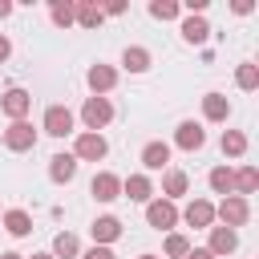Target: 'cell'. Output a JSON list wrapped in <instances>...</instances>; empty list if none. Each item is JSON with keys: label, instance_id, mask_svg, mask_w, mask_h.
Masks as SVG:
<instances>
[{"label": "cell", "instance_id": "7a4b0ae2", "mask_svg": "<svg viewBox=\"0 0 259 259\" xmlns=\"http://www.w3.org/2000/svg\"><path fill=\"white\" fill-rule=\"evenodd\" d=\"M214 219H219L223 227H231V231H235V227H243V223L251 219V202H247V198H239V194H227V198L214 206Z\"/></svg>", "mask_w": 259, "mask_h": 259}, {"label": "cell", "instance_id": "484cf974", "mask_svg": "<svg viewBox=\"0 0 259 259\" xmlns=\"http://www.w3.org/2000/svg\"><path fill=\"white\" fill-rule=\"evenodd\" d=\"M223 154L227 158H243L247 154V134L243 130H223Z\"/></svg>", "mask_w": 259, "mask_h": 259}, {"label": "cell", "instance_id": "5bb4252c", "mask_svg": "<svg viewBox=\"0 0 259 259\" xmlns=\"http://www.w3.org/2000/svg\"><path fill=\"white\" fill-rule=\"evenodd\" d=\"M210 231V243H206V251L219 259V255H231L235 247H239V231H231V227H206Z\"/></svg>", "mask_w": 259, "mask_h": 259}, {"label": "cell", "instance_id": "74e56055", "mask_svg": "<svg viewBox=\"0 0 259 259\" xmlns=\"http://www.w3.org/2000/svg\"><path fill=\"white\" fill-rule=\"evenodd\" d=\"M32 259H53V255H49V251H40V255H32Z\"/></svg>", "mask_w": 259, "mask_h": 259}, {"label": "cell", "instance_id": "4dcf8cb0", "mask_svg": "<svg viewBox=\"0 0 259 259\" xmlns=\"http://www.w3.org/2000/svg\"><path fill=\"white\" fill-rule=\"evenodd\" d=\"M81 259H117V255H113L109 247H89V251H85Z\"/></svg>", "mask_w": 259, "mask_h": 259}, {"label": "cell", "instance_id": "f546056e", "mask_svg": "<svg viewBox=\"0 0 259 259\" xmlns=\"http://www.w3.org/2000/svg\"><path fill=\"white\" fill-rule=\"evenodd\" d=\"M186 255H190V239L178 235V231H170L166 235V259H186Z\"/></svg>", "mask_w": 259, "mask_h": 259}, {"label": "cell", "instance_id": "e575fe53", "mask_svg": "<svg viewBox=\"0 0 259 259\" xmlns=\"http://www.w3.org/2000/svg\"><path fill=\"white\" fill-rule=\"evenodd\" d=\"M231 8H235V12H239V16H247V12H251V0H235V4H231Z\"/></svg>", "mask_w": 259, "mask_h": 259}, {"label": "cell", "instance_id": "ba28073f", "mask_svg": "<svg viewBox=\"0 0 259 259\" xmlns=\"http://www.w3.org/2000/svg\"><path fill=\"white\" fill-rule=\"evenodd\" d=\"M174 146L186 150V154H194V150L206 146V130H202L198 121H178V130H174Z\"/></svg>", "mask_w": 259, "mask_h": 259}, {"label": "cell", "instance_id": "2e32d148", "mask_svg": "<svg viewBox=\"0 0 259 259\" xmlns=\"http://www.w3.org/2000/svg\"><path fill=\"white\" fill-rule=\"evenodd\" d=\"M49 178H53L57 186L73 182V178H77V158H73V154H53V158H49Z\"/></svg>", "mask_w": 259, "mask_h": 259}, {"label": "cell", "instance_id": "83f0119b", "mask_svg": "<svg viewBox=\"0 0 259 259\" xmlns=\"http://www.w3.org/2000/svg\"><path fill=\"white\" fill-rule=\"evenodd\" d=\"M150 16L154 20H178L182 8H178V0H150Z\"/></svg>", "mask_w": 259, "mask_h": 259}, {"label": "cell", "instance_id": "3957f363", "mask_svg": "<svg viewBox=\"0 0 259 259\" xmlns=\"http://www.w3.org/2000/svg\"><path fill=\"white\" fill-rule=\"evenodd\" d=\"M105 154H109V142L101 134H89V130L77 134V142H73V158L77 162H101Z\"/></svg>", "mask_w": 259, "mask_h": 259}, {"label": "cell", "instance_id": "4316f807", "mask_svg": "<svg viewBox=\"0 0 259 259\" xmlns=\"http://www.w3.org/2000/svg\"><path fill=\"white\" fill-rule=\"evenodd\" d=\"M235 85H239L243 93H251V89H259V65H251V61H243V65L235 69Z\"/></svg>", "mask_w": 259, "mask_h": 259}, {"label": "cell", "instance_id": "5b68a950", "mask_svg": "<svg viewBox=\"0 0 259 259\" xmlns=\"http://www.w3.org/2000/svg\"><path fill=\"white\" fill-rule=\"evenodd\" d=\"M40 125H45L49 138H69V134H73V109H69V105H49Z\"/></svg>", "mask_w": 259, "mask_h": 259}, {"label": "cell", "instance_id": "44dd1931", "mask_svg": "<svg viewBox=\"0 0 259 259\" xmlns=\"http://www.w3.org/2000/svg\"><path fill=\"white\" fill-rule=\"evenodd\" d=\"M202 117H206V121H227V117H231V101H227L223 93H206V97H202Z\"/></svg>", "mask_w": 259, "mask_h": 259}, {"label": "cell", "instance_id": "9a60e30c", "mask_svg": "<svg viewBox=\"0 0 259 259\" xmlns=\"http://www.w3.org/2000/svg\"><path fill=\"white\" fill-rule=\"evenodd\" d=\"M142 166L146 170H170V142H146L142 146Z\"/></svg>", "mask_w": 259, "mask_h": 259}, {"label": "cell", "instance_id": "d4e9b609", "mask_svg": "<svg viewBox=\"0 0 259 259\" xmlns=\"http://www.w3.org/2000/svg\"><path fill=\"white\" fill-rule=\"evenodd\" d=\"M101 20H105L101 4H89V0L77 4V20H73V24H81V28H101Z\"/></svg>", "mask_w": 259, "mask_h": 259}, {"label": "cell", "instance_id": "1f68e13d", "mask_svg": "<svg viewBox=\"0 0 259 259\" xmlns=\"http://www.w3.org/2000/svg\"><path fill=\"white\" fill-rule=\"evenodd\" d=\"M101 12H105V16H121V12H125V4H121V0H109Z\"/></svg>", "mask_w": 259, "mask_h": 259}, {"label": "cell", "instance_id": "d590c367", "mask_svg": "<svg viewBox=\"0 0 259 259\" xmlns=\"http://www.w3.org/2000/svg\"><path fill=\"white\" fill-rule=\"evenodd\" d=\"M4 16H12V4H8V0H0V20H4Z\"/></svg>", "mask_w": 259, "mask_h": 259}, {"label": "cell", "instance_id": "8d00e7d4", "mask_svg": "<svg viewBox=\"0 0 259 259\" xmlns=\"http://www.w3.org/2000/svg\"><path fill=\"white\" fill-rule=\"evenodd\" d=\"M0 259H24V255H20V251H4Z\"/></svg>", "mask_w": 259, "mask_h": 259}, {"label": "cell", "instance_id": "7c38bea8", "mask_svg": "<svg viewBox=\"0 0 259 259\" xmlns=\"http://www.w3.org/2000/svg\"><path fill=\"white\" fill-rule=\"evenodd\" d=\"M121 194H125L130 202H150V198H154L150 174H130V178H121Z\"/></svg>", "mask_w": 259, "mask_h": 259}, {"label": "cell", "instance_id": "30bf717a", "mask_svg": "<svg viewBox=\"0 0 259 259\" xmlns=\"http://www.w3.org/2000/svg\"><path fill=\"white\" fill-rule=\"evenodd\" d=\"M89 194H93L97 202H113V198H121V178H117V174H109V170H101V174H93Z\"/></svg>", "mask_w": 259, "mask_h": 259}, {"label": "cell", "instance_id": "e0dca14e", "mask_svg": "<svg viewBox=\"0 0 259 259\" xmlns=\"http://www.w3.org/2000/svg\"><path fill=\"white\" fill-rule=\"evenodd\" d=\"M255 190H259V170H255V166H239V170H231V194L247 198V194H255Z\"/></svg>", "mask_w": 259, "mask_h": 259}, {"label": "cell", "instance_id": "836d02e7", "mask_svg": "<svg viewBox=\"0 0 259 259\" xmlns=\"http://www.w3.org/2000/svg\"><path fill=\"white\" fill-rule=\"evenodd\" d=\"M186 259H214V255H210L206 247H190V255H186Z\"/></svg>", "mask_w": 259, "mask_h": 259}, {"label": "cell", "instance_id": "f1b7e54d", "mask_svg": "<svg viewBox=\"0 0 259 259\" xmlns=\"http://www.w3.org/2000/svg\"><path fill=\"white\" fill-rule=\"evenodd\" d=\"M206 182H210V190H214V194H223V198H227V194H231V166H214V170L206 174Z\"/></svg>", "mask_w": 259, "mask_h": 259}, {"label": "cell", "instance_id": "52a82bcc", "mask_svg": "<svg viewBox=\"0 0 259 259\" xmlns=\"http://www.w3.org/2000/svg\"><path fill=\"white\" fill-rule=\"evenodd\" d=\"M0 109H4L12 121H24V117H28V109H32V93H28V89H20V85H12V89L0 97Z\"/></svg>", "mask_w": 259, "mask_h": 259}, {"label": "cell", "instance_id": "4fadbf2b", "mask_svg": "<svg viewBox=\"0 0 259 259\" xmlns=\"http://www.w3.org/2000/svg\"><path fill=\"white\" fill-rule=\"evenodd\" d=\"M178 219H186L190 227H202V231H206V227H214V202H210V198H194Z\"/></svg>", "mask_w": 259, "mask_h": 259}, {"label": "cell", "instance_id": "277c9868", "mask_svg": "<svg viewBox=\"0 0 259 259\" xmlns=\"http://www.w3.org/2000/svg\"><path fill=\"white\" fill-rule=\"evenodd\" d=\"M146 223H150L154 231H170V227L178 223V206H174L170 198H150V202H146Z\"/></svg>", "mask_w": 259, "mask_h": 259}, {"label": "cell", "instance_id": "603a6c76", "mask_svg": "<svg viewBox=\"0 0 259 259\" xmlns=\"http://www.w3.org/2000/svg\"><path fill=\"white\" fill-rule=\"evenodd\" d=\"M206 36H210V24L202 16H186L182 20V40L186 45H206Z\"/></svg>", "mask_w": 259, "mask_h": 259}, {"label": "cell", "instance_id": "f35d334b", "mask_svg": "<svg viewBox=\"0 0 259 259\" xmlns=\"http://www.w3.org/2000/svg\"><path fill=\"white\" fill-rule=\"evenodd\" d=\"M138 259H158V255H138Z\"/></svg>", "mask_w": 259, "mask_h": 259}, {"label": "cell", "instance_id": "8fae6325", "mask_svg": "<svg viewBox=\"0 0 259 259\" xmlns=\"http://www.w3.org/2000/svg\"><path fill=\"white\" fill-rule=\"evenodd\" d=\"M89 235H93V247H109V243L121 239V223H117L113 214H101V219H93Z\"/></svg>", "mask_w": 259, "mask_h": 259}, {"label": "cell", "instance_id": "d6a6232c", "mask_svg": "<svg viewBox=\"0 0 259 259\" xmlns=\"http://www.w3.org/2000/svg\"><path fill=\"white\" fill-rule=\"evenodd\" d=\"M8 57H12V40H8V36H4V32H0V65H4V61H8Z\"/></svg>", "mask_w": 259, "mask_h": 259}, {"label": "cell", "instance_id": "ac0fdd59", "mask_svg": "<svg viewBox=\"0 0 259 259\" xmlns=\"http://www.w3.org/2000/svg\"><path fill=\"white\" fill-rule=\"evenodd\" d=\"M0 223H4V231H8L12 239H24V235L32 231V214H28V210H0Z\"/></svg>", "mask_w": 259, "mask_h": 259}, {"label": "cell", "instance_id": "6da1fadb", "mask_svg": "<svg viewBox=\"0 0 259 259\" xmlns=\"http://www.w3.org/2000/svg\"><path fill=\"white\" fill-rule=\"evenodd\" d=\"M81 121H85L89 134H101V130L113 121V105H109V97H85V105H81Z\"/></svg>", "mask_w": 259, "mask_h": 259}, {"label": "cell", "instance_id": "7402d4cb", "mask_svg": "<svg viewBox=\"0 0 259 259\" xmlns=\"http://www.w3.org/2000/svg\"><path fill=\"white\" fill-rule=\"evenodd\" d=\"M53 259H77L81 255V239L73 235V231H61L57 239H53V251H49Z\"/></svg>", "mask_w": 259, "mask_h": 259}, {"label": "cell", "instance_id": "cb8c5ba5", "mask_svg": "<svg viewBox=\"0 0 259 259\" xmlns=\"http://www.w3.org/2000/svg\"><path fill=\"white\" fill-rule=\"evenodd\" d=\"M49 16H53L57 28H69V24L77 20V4H73V0H53V4H49Z\"/></svg>", "mask_w": 259, "mask_h": 259}, {"label": "cell", "instance_id": "8992f818", "mask_svg": "<svg viewBox=\"0 0 259 259\" xmlns=\"http://www.w3.org/2000/svg\"><path fill=\"white\" fill-rule=\"evenodd\" d=\"M4 146H8L12 154H28V150L36 146V130H32L28 121H8V130H4Z\"/></svg>", "mask_w": 259, "mask_h": 259}, {"label": "cell", "instance_id": "d6986e66", "mask_svg": "<svg viewBox=\"0 0 259 259\" xmlns=\"http://www.w3.org/2000/svg\"><path fill=\"white\" fill-rule=\"evenodd\" d=\"M186 190H190L186 170H166V174H162V198H170V202H174V198H182Z\"/></svg>", "mask_w": 259, "mask_h": 259}, {"label": "cell", "instance_id": "ffe728a7", "mask_svg": "<svg viewBox=\"0 0 259 259\" xmlns=\"http://www.w3.org/2000/svg\"><path fill=\"white\" fill-rule=\"evenodd\" d=\"M121 69H125V73H146V69H150V49H142V45H125V53H121Z\"/></svg>", "mask_w": 259, "mask_h": 259}, {"label": "cell", "instance_id": "9c48e42d", "mask_svg": "<svg viewBox=\"0 0 259 259\" xmlns=\"http://www.w3.org/2000/svg\"><path fill=\"white\" fill-rule=\"evenodd\" d=\"M85 81H89V89H93V97H105L113 85H117V69L113 65H89V73H85Z\"/></svg>", "mask_w": 259, "mask_h": 259}]
</instances>
